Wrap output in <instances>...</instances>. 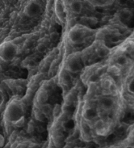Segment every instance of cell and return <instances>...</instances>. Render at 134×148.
Segmentation results:
<instances>
[{
  "mask_svg": "<svg viewBox=\"0 0 134 148\" xmlns=\"http://www.w3.org/2000/svg\"><path fill=\"white\" fill-rule=\"evenodd\" d=\"M17 49L15 44L8 42L1 45V58L5 60H10L15 57Z\"/></svg>",
  "mask_w": 134,
  "mask_h": 148,
  "instance_id": "obj_1",
  "label": "cell"
},
{
  "mask_svg": "<svg viewBox=\"0 0 134 148\" xmlns=\"http://www.w3.org/2000/svg\"><path fill=\"white\" fill-rule=\"evenodd\" d=\"M23 124H24V118H23V117H22V118H19V120H17L15 121V125L18 127L23 126Z\"/></svg>",
  "mask_w": 134,
  "mask_h": 148,
  "instance_id": "obj_14",
  "label": "cell"
},
{
  "mask_svg": "<svg viewBox=\"0 0 134 148\" xmlns=\"http://www.w3.org/2000/svg\"><path fill=\"white\" fill-rule=\"evenodd\" d=\"M70 9L75 14H80L82 11V4L80 1H74L71 2L70 5Z\"/></svg>",
  "mask_w": 134,
  "mask_h": 148,
  "instance_id": "obj_5",
  "label": "cell"
},
{
  "mask_svg": "<svg viewBox=\"0 0 134 148\" xmlns=\"http://www.w3.org/2000/svg\"><path fill=\"white\" fill-rule=\"evenodd\" d=\"M45 48H46V46L45 45V44L44 43H40L38 45H37V50L40 51V52H43V51H44L45 49Z\"/></svg>",
  "mask_w": 134,
  "mask_h": 148,
  "instance_id": "obj_15",
  "label": "cell"
},
{
  "mask_svg": "<svg viewBox=\"0 0 134 148\" xmlns=\"http://www.w3.org/2000/svg\"><path fill=\"white\" fill-rule=\"evenodd\" d=\"M60 34L58 32H52V33L50 34V40L52 41V42H56L58 41V40L59 39Z\"/></svg>",
  "mask_w": 134,
  "mask_h": 148,
  "instance_id": "obj_12",
  "label": "cell"
},
{
  "mask_svg": "<svg viewBox=\"0 0 134 148\" xmlns=\"http://www.w3.org/2000/svg\"><path fill=\"white\" fill-rule=\"evenodd\" d=\"M96 130L98 134L99 135H105L107 133V127L105 125L104 122L103 121H98L95 124Z\"/></svg>",
  "mask_w": 134,
  "mask_h": 148,
  "instance_id": "obj_4",
  "label": "cell"
},
{
  "mask_svg": "<svg viewBox=\"0 0 134 148\" xmlns=\"http://www.w3.org/2000/svg\"><path fill=\"white\" fill-rule=\"evenodd\" d=\"M49 148H57V147L55 145V143L54 142L53 139H52V138H51L50 141H49Z\"/></svg>",
  "mask_w": 134,
  "mask_h": 148,
  "instance_id": "obj_16",
  "label": "cell"
},
{
  "mask_svg": "<svg viewBox=\"0 0 134 148\" xmlns=\"http://www.w3.org/2000/svg\"><path fill=\"white\" fill-rule=\"evenodd\" d=\"M101 103L102 107H104V109H110L113 106L114 101H113V100L111 98L107 97V98H104L101 100Z\"/></svg>",
  "mask_w": 134,
  "mask_h": 148,
  "instance_id": "obj_6",
  "label": "cell"
},
{
  "mask_svg": "<svg viewBox=\"0 0 134 148\" xmlns=\"http://www.w3.org/2000/svg\"><path fill=\"white\" fill-rule=\"evenodd\" d=\"M127 58H126V57H124V56H120V57L118 58V60H117L118 63L119 65H121V66H123V65L126 64V63H127Z\"/></svg>",
  "mask_w": 134,
  "mask_h": 148,
  "instance_id": "obj_13",
  "label": "cell"
},
{
  "mask_svg": "<svg viewBox=\"0 0 134 148\" xmlns=\"http://www.w3.org/2000/svg\"><path fill=\"white\" fill-rule=\"evenodd\" d=\"M53 115L54 117H58L60 115L61 112V106L59 104H56L53 109Z\"/></svg>",
  "mask_w": 134,
  "mask_h": 148,
  "instance_id": "obj_9",
  "label": "cell"
},
{
  "mask_svg": "<svg viewBox=\"0 0 134 148\" xmlns=\"http://www.w3.org/2000/svg\"><path fill=\"white\" fill-rule=\"evenodd\" d=\"M40 8L37 3L35 2H32L28 4L25 9V13L28 16H34L40 13Z\"/></svg>",
  "mask_w": 134,
  "mask_h": 148,
  "instance_id": "obj_3",
  "label": "cell"
},
{
  "mask_svg": "<svg viewBox=\"0 0 134 148\" xmlns=\"http://www.w3.org/2000/svg\"><path fill=\"white\" fill-rule=\"evenodd\" d=\"M48 98V95H47V93L45 92H43L40 94L39 95V98H38V101H40V103H43L45 102Z\"/></svg>",
  "mask_w": 134,
  "mask_h": 148,
  "instance_id": "obj_11",
  "label": "cell"
},
{
  "mask_svg": "<svg viewBox=\"0 0 134 148\" xmlns=\"http://www.w3.org/2000/svg\"><path fill=\"white\" fill-rule=\"evenodd\" d=\"M108 71L111 74H113V75H118L119 72H120V69H119L118 66H112L108 69Z\"/></svg>",
  "mask_w": 134,
  "mask_h": 148,
  "instance_id": "obj_10",
  "label": "cell"
},
{
  "mask_svg": "<svg viewBox=\"0 0 134 148\" xmlns=\"http://www.w3.org/2000/svg\"><path fill=\"white\" fill-rule=\"evenodd\" d=\"M112 3L113 2H109V1H91L90 3L92 5H94L97 6H104L108 5V4Z\"/></svg>",
  "mask_w": 134,
  "mask_h": 148,
  "instance_id": "obj_8",
  "label": "cell"
},
{
  "mask_svg": "<svg viewBox=\"0 0 134 148\" xmlns=\"http://www.w3.org/2000/svg\"><path fill=\"white\" fill-rule=\"evenodd\" d=\"M69 37L70 40L74 43H78L83 40L84 37V32L82 28H78V26H75L72 28V29L70 31L69 34Z\"/></svg>",
  "mask_w": 134,
  "mask_h": 148,
  "instance_id": "obj_2",
  "label": "cell"
},
{
  "mask_svg": "<svg viewBox=\"0 0 134 148\" xmlns=\"http://www.w3.org/2000/svg\"><path fill=\"white\" fill-rule=\"evenodd\" d=\"M42 112L44 115H49L52 112H53V110L52 109V106L49 104H44L43 106Z\"/></svg>",
  "mask_w": 134,
  "mask_h": 148,
  "instance_id": "obj_7",
  "label": "cell"
},
{
  "mask_svg": "<svg viewBox=\"0 0 134 148\" xmlns=\"http://www.w3.org/2000/svg\"><path fill=\"white\" fill-rule=\"evenodd\" d=\"M0 138H1V142H0V146H1V147H3L4 146V144H5V138H4V137H3V136H2V135H1V136H0Z\"/></svg>",
  "mask_w": 134,
  "mask_h": 148,
  "instance_id": "obj_17",
  "label": "cell"
},
{
  "mask_svg": "<svg viewBox=\"0 0 134 148\" xmlns=\"http://www.w3.org/2000/svg\"><path fill=\"white\" fill-rule=\"evenodd\" d=\"M127 148H133V147H127Z\"/></svg>",
  "mask_w": 134,
  "mask_h": 148,
  "instance_id": "obj_18",
  "label": "cell"
}]
</instances>
